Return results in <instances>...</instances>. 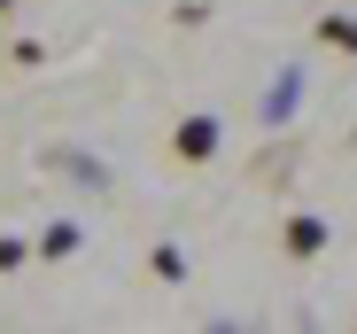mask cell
<instances>
[{
	"mask_svg": "<svg viewBox=\"0 0 357 334\" xmlns=\"http://www.w3.org/2000/svg\"><path fill=\"white\" fill-rule=\"evenodd\" d=\"M218 140H225V132H218V117H202V109H195V117H178L171 155H178V163H210V155H218Z\"/></svg>",
	"mask_w": 357,
	"mask_h": 334,
	"instance_id": "6da1fadb",
	"label": "cell"
},
{
	"mask_svg": "<svg viewBox=\"0 0 357 334\" xmlns=\"http://www.w3.org/2000/svg\"><path fill=\"white\" fill-rule=\"evenodd\" d=\"M326 249V218H287V257H319Z\"/></svg>",
	"mask_w": 357,
	"mask_h": 334,
	"instance_id": "7a4b0ae2",
	"label": "cell"
},
{
	"mask_svg": "<svg viewBox=\"0 0 357 334\" xmlns=\"http://www.w3.org/2000/svg\"><path fill=\"white\" fill-rule=\"evenodd\" d=\"M295 117V78H280V93H264V125H287Z\"/></svg>",
	"mask_w": 357,
	"mask_h": 334,
	"instance_id": "3957f363",
	"label": "cell"
},
{
	"mask_svg": "<svg viewBox=\"0 0 357 334\" xmlns=\"http://www.w3.org/2000/svg\"><path fill=\"white\" fill-rule=\"evenodd\" d=\"M319 39H326V47H349V54H357V24H334V16H326V24H319Z\"/></svg>",
	"mask_w": 357,
	"mask_h": 334,
	"instance_id": "277c9868",
	"label": "cell"
},
{
	"mask_svg": "<svg viewBox=\"0 0 357 334\" xmlns=\"http://www.w3.org/2000/svg\"><path fill=\"white\" fill-rule=\"evenodd\" d=\"M78 249V226H47V257H70Z\"/></svg>",
	"mask_w": 357,
	"mask_h": 334,
	"instance_id": "5b68a950",
	"label": "cell"
}]
</instances>
